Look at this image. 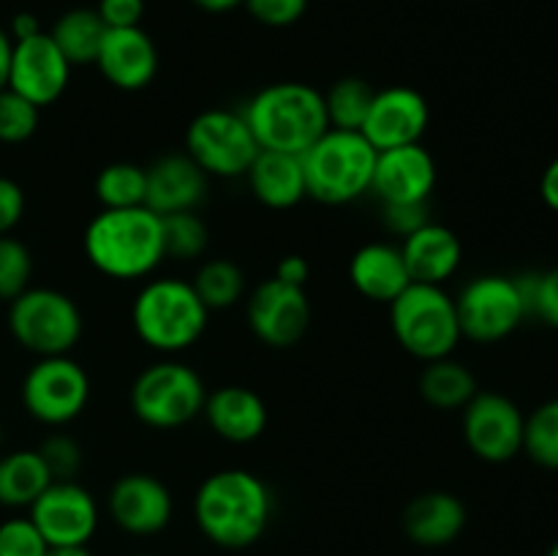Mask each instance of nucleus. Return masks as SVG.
<instances>
[{
    "label": "nucleus",
    "instance_id": "11",
    "mask_svg": "<svg viewBox=\"0 0 558 556\" xmlns=\"http://www.w3.org/2000/svg\"><path fill=\"white\" fill-rule=\"evenodd\" d=\"M90 401V376L69 354L38 358L22 379V403L44 425H69Z\"/></svg>",
    "mask_w": 558,
    "mask_h": 556
},
{
    "label": "nucleus",
    "instance_id": "44",
    "mask_svg": "<svg viewBox=\"0 0 558 556\" xmlns=\"http://www.w3.org/2000/svg\"><path fill=\"white\" fill-rule=\"evenodd\" d=\"M539 196L550 210L558 213V158L545 167L543 178H539Z\"/></svg>",
    "mask_w": 558,
    "mask_h": 556
},
{
    "label": "nucleus",
    "instance_id": "38",
    "mask_svg": "<svg viewBox=\"0 0 558 556\" xmlns=\"http://www.w3.org/2000/svg\"><path fill=\"white\" fill-rule=\"evenodd\" d=\"M248 14L267 27H289L300 22L308 0H243Z\"/></svg>",
    "mask_w": 558,
    "mask_h": 556
},
{
    "label": "nucleus",
    "instance_id": "13",
    "mask_svg": "<svg viewBox=\"0 0 558 556\" xmlns=\"http://www.w3.org/2000/svg\"><path fill=\"white\" fill-rule=\"evenodd\" d=\"M463 442L485 463H507L523 452L526 418L512 398L501 392L477 390V396L461 409Z\"/></svg>",
    "mask_w": 558,
    "mask_h": 556
},
{
    "label": "nucleus",
    "instance_id": "21",
    "mask_svg": "<svg viewBox=\"0 0 558 556\" xmlns=\"http://www.w3.org/2000/svg\"><path fill=\"white\" fill-rule=\"evenodd\" d=\"M466 505L450 491H425L403 507V534L420 548H445L463 534Z\"/></svg>",
    "mask_w": 558,
    "mask_h": 556
},
{
    "label": "nucleus",
    "instance_id": "31",
    "mask_svg": "<svg viewBox=\"0 0 558 556\" xmlns=\"http://www.w3.org/2000/svg\"><path fill=\"white\" fill-rule=\"evenodd\" d=\"M374 87L360 76H343L332 82L330 90L325 93V109L330 129L360 131L368 114L371 101H374Z\"/></svg>",
    "mask_w": 558,
    "mask_h": 556
},
{
    "label": "nucleus",
    "instance_id": "8",
    "mask_svg": "<svg viewBox=\"0 0 558 556\" xmlns=\"http://www.w3.org/2000/svg\"><path fill=\"white\" fill-rule=\"evenodd\" d=\"M82 327L80 305L60 289L27 287L9 305L11 336L36 358L69 354L80 343Z\"/></svg>",
    "mask_w": 558,
    "mask_h": 556
},
{
    "label": "nucleus",
    "instance_id": "34",
    "mask_svg": "<svg viewBox=\"0 0 558 556\" xmlns=\"http://www.w3.org/2000/svg\"><path fill=\"white\" fill-rule=\"evenodd\" d=\"M41 109L27 101L25 96L11 87L0 90V142L3 145H22L38 131Z\"/></svg>",
    "mask_w": 558,
    "mask_h": 556
},
{
    "label": "nucleus",
    "instance_id": "45",
    "mask_svg": "<svg viewBox=\"0 0 558 556\" xmlns=\"http://www.w3.org/2000/svg\"><path fill=\"white\" fill-rule=\"evenodd\" d=\"M36 33H41V25H38L36 16L27 14V11H22V14H16L14 20H11V41H22V38L36 36Z\"/></svg>",
    "mask_w": 558,
    "mask_h": 556
},
{
    "label": "nucleus",
    "instance_id": "2",
    "mask_svg": "<svg viewBox=\"0 0 558 556\" xmlns=\"http://www.w3.org/2000/svg\"><path fill=\"white\" fill-rule=\"evenodd\" d=\"M87 262L114 281H136L153 276L163 259V223L150 207L101 210L82 234Z\"/></svg>",
    "mask_w": 558,
    "mask_h": 556
},
{
    "label": "nucleus",
    "instance_id": "27",
    "mask_svg": "<svg viewBox=\"0 0 558 556\" xmlns=\"http://www.w3.org/2000/svg\"><path fill=\"white\" fill-rule=\"evenodd\" d=\"M52 483L38 450H14L0 456V505L31 507Z\"/></svg>",
    "mask_w": 558,
    "mask_h": 556
},
{
    "label": "nucleus",
    "instance_id": "46",
    "mask_svg": "<svg viewBox=\"0 0 558 556\" xmlns=\"http://www.w3.org/2000/svg\"><path fill=\"white\" fill-rule=\"evenodd\" d=\"M11 52H14V41H11L9 33L0 27V90H5V87H9Z\"/></svg>",
    "mask_w": 558,
    "mask_h": 556
},
{
    "label": "nucleus",
    "instance_id": "36",
    "mask_svg": "<svg viewBox=\"0 0 558 556\" xmlns=\"http://www.w3.org/2000/svg\"><path fill=\"white\" fill-rule=\"evenodd\" d=\"M49 543L31 516L5 518L0 523V556H47Z\"/></svg>",
    "mask_w": 558,
    "mask_h": 556
},
{
    "label": "nucleus",
    "instance_id": "51",
    "mask_svg": "<svg viewBox=\"0 0 558 556\" xmlns=\"http://www.w3.org/2000/svg\"><path fill=\"white\" fill-rule=\"evenodd\" d=\"M0 442H3V431H0Z\"/></svg>",
    "mask_w": 558,
    "mask_h": 556
},
{
    "label": "nucleus",
    "instance_id": "28",
    "mask_svg": "<svg viewBox=\"0 0 558 556\" xmlns=\"http://www.w3.org/2000/svg\"><path fill=\"white\" fill-rule=\"evenodd\" d=\"M107 25L96 9H71L52 25L49 36L71 65H96Z\"/></svg>",
    "mask_w": 558,
    "mask_h": 556
},
{
    "label": "nucleus",
    "instance_id": "14",
    "mask_svg": "<svg viewBox=\"0 0 558 556\" xmlns=\"http://www.w3.org/2000/svg\"><path fill=\"white\" fill-rule=\"evenodd\" d=\"M245 314H248V327L262 343L272 349H289L303 341L308 333L311 300L305 287H292L272 276L248 294Z\"/></svg>",
    "mask_w": 558,
    "mask_h": 556
},
{
    "label": "nucleus",
    "instance_id": "32",
    "mask_svg": "<svg viewBox=\"0 0 558 556\" xmlns=\"http://www.w3.org/2000/svg\"><path fill=\"white\" fill-rule=\"evenodd\" d=\"M161 223L167 259H199L207 251V245H210V229H207V223L202 221L196 210L169 213V216H161Z\"/></svg>",
    "mask_w": 558,
    "mask_h": 556
},
{
    "label": "nucleus",
    "instance_id": "4",
    "mask_svg": "<svg viewBox=\"0 0 558 556\" xmlns=\"http://www.w3.org/2000/svg\"><path fill=\"white\" fill-rule=\"evenodd\" d=\"M210 311L196 294L194 283L185 278H150L136 292L131 305V325L136 338L158 354L185 352L207 330Z\"/></svg>",
    "mask_w": 558,
    "mask_h": 556
},
{
    "label": "nucleus",
    "instance_id": "23",
    "mask_svg": "<svg viewBox=\"0 0 558 556\" xmlns=\"http://www.w3.org/2000/svg\"><path fill=\"white\" fill-rule=\"evenodd\" d=\"M401 254L412 281L445 287L461 267L463 245L461 238L450 227L439 221H428L417 232L403 238Z\"/></svg>",
    "mask_w": 558,
    "mask_h": 556
},
{
    "label": "nucleus",
    "instance_id": "18",
    "mask_svg": "<svg viewBox=\"0 0 558 556\" xmlns=\"http://www.w3.org/2000/svg\"><path fill=\"white\" fill-rule=\"evenodd\" d=\"M436 158L423 142L379 150L374 169L371 194L381 205H403V202H430L436 189Z\"/></svg>",
    "mask_w": 558,
    "mask_h": 556
},
{
    "label": "nucleus",
    "instance_id": "30",
    "mask_svg": "<svg viewBox=\"0 0 558 556\" xmlns=\"http://www.w3.org/2000/svg\"><path fill=\"white\" fill-rule=\"evenodd\" d=\"M196 294L207 311H227L245 294V276L240 265L232 259H207L202 262L196 276L191 278Z\"/></svg>",
    "mask_w": 558,
    "mask_h": 556
},
{
    "label": "nucleus",
    "instance_id": "9",
    "mask_svg": "<svg viewBox=\"0 0 558 556\" xmlns=\"http://www.w3.org/2000/svg\"><path fill=\"white\" fill-rule=\"evenodd\" d=\"M259 150L243 109H205L185 129V153L207 178H245Z\"/></svg>",
    "mask_w": 558,
    "mask_h": 556
},
{
    "label": "nucleus",
    "instance_id": "12",
    "mask_svg": "<svg viewBox=\"0 0 558 556\" xmlns=\"http://www.w3.org/2000/svg\"><path fill=\"white\" fill-rule=\"evenodd\" d=\"M27 516L49 543V548L87 545L101 523L98 501L76 480H52L41 496L27 507Z\"/></svg>",
    "mask_w": 558,
    "mask_h": 556
},
{
    "label": "nucleus",
    "instance_id": "42",
    "mask_svg": "<svg viewBox=\"0 0 558 556\" xmlns=\"http://www.w3.org/2000/svg\"><path fill=\"white\" fill-rule=\"evenodd\" d=\"M96 11L107 27H140L145 0H98Z\"/></svg>",
    "mask_w": 558,
    "mask_h": 556
},
{
    "label": "nucleus",
    "instance_id": "20",
    "mask_svg": "<svg viewBox=\"0 0 558 556\" xmlns=\"http://www.w3.org/2000/svg\"><path fill=\"white\" fill-rule=\"evenodd\" d=\"M147 169L145 207L158 216L196 210L207 196V174L189 153H167Z\"/></svg>",
    "mask_w": 558,
    "mask_h": 556
},
{
    "label": "nucleus",
    "instance_id": "29",
    "mask_svg": "<svg viewBox=\"0 0 558 556\" xmlns=\"http://www.w3.org/2000/svg\"><path fill=\"white\" fill-rule=\"evenodd\" d=\"M96 200L101 202V210H123V207L145 205L147 194V169L134 161L107 164L96 174Z\"/></svg>",
    "mask_w": 558,
    "mask_h": 556
},
{
    "label": "nucleus",
    "instance_id": "22",
    "mask_svg": "<svg viewBox=\"0 0 558 556\" xmlns=\"http://www.w3.org/2000/svg\"><path fill=\"white\" fill-rule=\"evenodd\" d=\"M202 414H205L213 434L221 436L223 442H232V445L256 442L265 434L267 420H270L265 398L243 385H223L207 392Z\"/></svg>",
    "mask_w": 558,
    "mask_h": 556
},
{
    "label": "nucleus",
    "instance_id": "49",
    "mask_svg": "<svg viewBox=\"0 0 558 556\" xmlns=\"http://www.w3.org/2000/svg\"><path fill=\"white\" fill-rule=\"evenodd\" d=\"M548 556H558V540L554 545H550V551H548Z\"/></svg>",
    "mask_w": 558,
    "mask_h": 556
},
{
    "label": "nucleus",
    "instance_id": "10",
    "mask_svg": "<svg viewBox=\"0 0 558 556\" xmlns=\"http://www.w3.org/2000/svg\"><path fill=\"white\" fill-rule=\"evenodd\" d=\"M461 336L474 343H499L510 338L529 316L515 276L485 273L456 294Z\"/></svg>",
    "mask_w": 558,
    "mask_h": 556
},
{
    "label": "nucleus",
    "instance_id": "43",
    "mask_svg": "<svg viewBox=\"0 0 558 556\" xmlns=\"http://www.w3.org/2000/svg\"><path fill=\"white\" fill-rule=\"evenodd\" d=\"M276 278L283 283H292V287H305L311 278L308 259L300 254L283 256V259L276 265Z\"/></svg>",
    "mask_w": 558,
    "mask_h": 556
},
{
    "label": "nucleus",
    "instance_id": "26",
    "mask_svg": "<svg viewBox=\"0 0 558 556\" xmlns=\"http://www.w3.org/2000/svg\"><path fill=\"white\" fill-rule=\"evenodd\" d=\"M477 376L450 354V358L430 360L420 374V396L425 403L441 412L463 409L477 396Z\"/></svg>",
    "mask_w": 558,
    "mask_h": 556
},
{
    "label": "nucleus",
    "instance_id": "50",
    "mask_svg": "<svg viewBox=\"0 0 558 556\" xmlns=\"http://www.w3.org/2000/svg\"><path fill=\"white\" fill-rule=\"evenodd\" d=\"M129 556H156V554H129Z\"/></svg>",
    "mask_w": 558,
    "mask_h": 556
},
{
    "label": "nucleus",
    "instance_id": "40",
    "mask_svg": "<svg viewBox=\"0 0 558 556\" xmlns=\"http://www.w3.org/2000/svg\"><path fill=\"white\" fill-rule=\"evenodd\" d=\"M529 316H537L539 322L558 330V265L537 273V287H534Z\"/></svg>",
    "mask_w": 558,
    "mask_h": 556
},
{
    "label": "nucleus",
    "instance_id": "16",
    "mask_svg": "<svg viewBox=\"0 0 558 556\" xmlns=\"http://www.w3.org/2000/svg\"><path fill=\"white\" fill-rule=\"evenodd\" d=\"M71 69L74 65L65 60L52 36L41 31L36 36L14 41L9 87L44 109L63 96L71 82Z\"/></svg>",
    "mask_w": 558,
    "mask_h": 556
},
{
    "label": "nucleus",
    "instance_id": "39",
    "mask_svg": "<svg viewBox=\"0 0 558 556\" xmlns=\"http://www.w3.org/2000/svg\"><path fill=\"white\" fill-rule=\"evenodd\" d=\"M430 218V202H403V205H381V223L398 238H409L425 227Z\"/></svg>",
    "mask_w": 558,
    "mask_h": 556
},
{
    "label": "nucleus",
    "instance_id": "41",
    "mask_svg": "<svg viewBox=\"0 0 558 556\" xmlns=\"http://www.w3.org/2000/svg\"><path fill=\"white\" fill-rule=\"evenodd\" d=\"M22 216H25V191L16 180L0 174V234H11Z\"/></svg>",
    "mask_w": 558,
    "mask_h": 556
},
{
    "label": "nucleus",
    "instance_id": "1",
    "mask_svg": "<svg viewBox=\"0 0 558 556\" xmlns=\"http://www.w3.org/2000/svg\"><path fill=\"white\" fill-rule=\"evenodd\" d=\"M276 499L265 480L243 467L207 474L194 494V521L202 537L223 551H243L265 537Z\"/></svg>",
    "mask_w": 558,
    "mask_h": 556
},
{
    "label": "nucleus",
    "instance_id": "35",
    "mask_svg": "<svg viewBox=\"0 0 558 556\" xmlns=\"http://www.w3.org/2000/svg\"><path fill=\"white\" fill-rule=\"evenodd\" d=\"M33 254L22 240L0 234V300H14L31 287Z\"/></svg>",
    "mask_w": 558,
    "mask_h": 556
},
{
    "label": "nucleus",
    "instance_id": "7",
    "mask_svg": "<svg viewBox=\"0 0 558 556\" xmlns=\"http://www.w3.org/2000/svg\"><path fill=\"white\" fill-rule=\"evenodd\" d=\"M207 387L191 365L180 360H158L140 371L131 385V409L150 428L172 431L196 420L205 409Z\"/></svg>",
    "mask_w": 558,
    "mask_h": 556
},
{
    "label": "nucleus",
    "instance_id": "33",
    "mask_svg": "<svg viewBox=\"0 0 558 556\" xmlns=\"http://www.w3.org/2000/svg\"><path fill=\"white\" fill-rule=\"evenodd\" d=\"M523 452L545 469H558V398L539 403L526 418Z\"/></svg>",
    "mask_w": 558,
    "mask_h": 556
},
{
    "label": "nucleus",
    "instance_id": "47",
    "mask_svg": "<svg viewBox=\"0 0 558 556\" xmlns=\"http://www.w3.org/2000/svg\"><path fill=\"white\" fill-rule=\"evenodd\" d=\"M194 5H199L202 11H210V14H227V11L243 5V0H191Z\"/></svg>",
    "mask_w": 558,
    "mask_h": 556
},
{
    "label": "nucleus",
    "instance_id": "24",
    "mask_svg": "<svg viewBox=\"0 0 558 556\" xmlns=\"http://www.w3.org/2000/svg\"><path fill=\"white\" fill-rule=\"evenodd\" d=\"M349 281L365 300L390 305L412 283L401 245L381 240L360 245L349 262Z\"/></svg>",
    "mask_w": 558,
    "mask_h": 556
},
{
    "label": "nucleus",
    "instance_id": "25",
    "mask_svg": "<svg viewBox=\"0 0 558 556\" xmlns=\"http://www.w3.org/2000/svg\"><path fill=\"white\" fill-rule=\"evenodd\" d=\"M256 200L270 210H289L305 200V174L300 156L292 153L259 150L245 172Z\"/></svg>",
    "mask_w": 558,
    "mask_h": 556
},
{
    "label": "nucleus",
    "instance_id": "15",
    "mask_svg": "<svg viewBox=\"0 0 558 556\" xmlns=\"http://www.w3.org/2000/svg\"><path fill=\"white\" fill-rule=\"evenodd\" d=\"M109 521L131 537H156L172 523L174 496L163 480L147 472H129L107 494Z\"/></svg>",
    "mask_w": 558,
    "mask_h": 556
},
{
    "label": "nucleus",
    "instance_id": "5",
    "mask_svg": "<svg viewBox=\"0 0 558 556\" xmlns=\"http://www.w3.org/2000/svg\"><path fill=\"white\" fill-rule=\"evenodd\" d=\"M376 150L363 131L327 129L300 156L305 194L322 205H349L365 196L374 183Z\"/></svg>",
    "mask_w": 558,
    "mask_h": 556
},
{
    "label": "nucleus",
    "instance_id": "19",
    "mask_svg": "<svg viewBox=\"0 0 558 556\" xmlns=\"http://www.w3.org/2000/svg\"><path fill=\"white\" fill-rule=\"evenodd\" d=\"M96 69L118 90H145L158 74L156 41L142 27H107Z\"/></svg>",
    "mask_w": 558,
    "mask_h": 556
},
{
    "label": "nucleus",
    "instance_id": "37",
    "mask_svg": "<svg viewBox=\"0 0 558 556\" xmlns=\"http://www.w3.org/2000/svg\"><path fill=\"white\" fill-rule=\"evenodd\" d=\"M38 456L47 463L52 480H76L82 469V447L74 436L69 434H49L38 447Z\"/></svg>",
    "mask_w": 558,
    "mask_h": 556
},
{
    "label": "nucleus",
    "instance_id": "17",
    "mask_svg": "<svg viewBox=\"0 0 558 556\" xmlns=\"http://www.w3.org/2000/svg\"><path fill=\"white\" fill-rule=\"evenodd\" d=\"M430 125V107L420 90L409 85H392L374 93L363 123V136L376 150L423 142Z\"/></svg>",
    "mask_w": 558,
    "mask_h": 556
},
{
    "label": "nucleus",
    "instance_id": "6",
    "mask_svg": "<svg viewBox=\"0 0 558 556\" xmlns=\"http://www.w3.org/2000/svg\"><path fill=\"white\" fill-rule=\"evenodd\" d=\"M390 327L403 352L423 363L450 358L463 338L456 298L436 283H409L390 303Z\"/></svg>",
    "mask_w": 558,
    "mask_h": 556
},
{
    "label": "nucleus",
    "instance_id": "48",
    "mask_svg": "<svg viewBox=\"0 0 558 556\" xmlns=\"http://www.w3.org/2000/svg\"><path fill=\"white\" fill-rule=\"evenodd\" d=\"M47 556H96L87 545H74V548H49Z\"/></svg>",
    "mask_w": 558,
    "mask_h": 556
},
{
    "label": "nucleus",
    "instance_id": "3",
    "mask_svg": "<svg viewBox=\"0 0 558 556\" xmlns=\"http://www.w3.org/2000/svg\"><path fill=\"white\" fill-rule=\"evenodd\" d=\"M245 120L262 150L303 156L327 129L325 93L308 82H272L251 96Z\"/></svg>",
    "mask_w": 558,
    "mask_h": 556
}]
</instances>
